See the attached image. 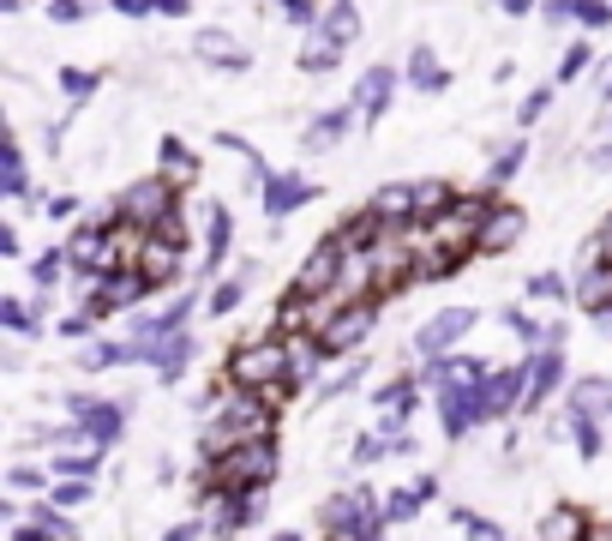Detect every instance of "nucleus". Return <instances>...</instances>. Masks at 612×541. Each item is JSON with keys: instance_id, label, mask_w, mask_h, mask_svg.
I'll return each mask as SVG.
<instances>
[{"instance_id": "nucleus-15", "label": "nucleus", "mask_w": 612, "mask_h": 541, "mask_svg": "<svg viewBox=\"0 0 612 541\" xmlns=\"http://www.w3.org/2000/svg\"><path fill=\"white\" fill-rule=\"evenodd\" d=\"M432 385H439V391H474V385H486V368H481V361H469V355H451V361L432 368Z\"/></svg>"}, {"instance_id": "nucleus-40", "label": "nucleus", "mask_w": 612, "mask_h": 541, "mask_svg": "<svg viewBox=\"0 0 612 541\" xmlns=\"http://www.w3.org/2000/svg\"><path fill=\"white\" fill-rule=\"evenodd\" d=\"M54 500H61V505H79V500H91V481H61V488H54Z\"/></svg>"}, {"instance_id": "nucleus-47", "label": "nucleus", "mask_w": 612, "mask_h": 541, "mask_svg": "<svg viewBox=\"0 0 612 541\" xmlns=\"http://www.w3.org/2000/svg\"><path fill=\"white\" fill-rule=\"evenodd\" d=\"M114 7H121L127 19H144V12H162V0H114Z\"/></svg>"}, {"instance_id": "nucleus-48", "label": "nucleus", "mask_w": 612, "mask_h": 541, "mask_svg": "<svg viewBox=\"0 0 612 541\" xmlns=\"http://www.w3.org/2000/svg\"><path fill=\"white\" fill-rule=\"evenodd\" d=\"M7 481H12V488H42V475H37V470H12Z\"/></svg>"}, {"instance_id": "nucleus-29", "label": "nucleus", "mask_w": 612, "mask_h": 541, "mask_svg": "<svg viewBox=\"0 0 612 541\" xmlns=\"http://www.w3.org/2000/svg\"><path fill=\"white\" fill-rule=\"evenodd\" d=\"M606 295H612V266H594L589 283H582V307H606Z\"/></svg>"}, {"instance_id": "nucleus-12", "label": "nucleus", "mask_w": 612, "mask_h": 541, "mask_svg": "<svg viewBox=\"0 0 612 541\" xmlns=\"http://www.w3.org/2000/svg\"><path fill=\"white\" fill-rule=\"evenodd\" d=\"M307 199H312V187L301 181V174H271V181H264V211H271V217L301 211Z\"/></svg>"}, {"instance_id": "nucleus-25", "label": "nucleus", "mask_w": 612, "mask_h": 541, "mask_svg": "<svg viewBox=\"0 0 612 541\" xmlns=\"http://www.w3.org/2000/svg\"><path fill=\"white\" fill-rule=\"evenodd\" d=\"M372 211L379 217H414V187H384V193L372 199Z\"/></svg>"}, {"instance_id": "nucleus-36", "label": "nucleus", "mask_w": 612, "mask_h": 541, "mask_svg": "<svg viewBox=\"0 0 612 541\" xmlns=\"http://www.w3.org/2000/svg\"><path fill=\"white\" fill-rule=\"evenodd\" d=\"M31 277H37L42 289H54V277H61V253H42L37 266H31Z\"/></svg>"}, {"instance_id": "nucleus-14", "label": "nucleus", "mask_w": 612, "mask_h": 541, "mask_svg": "<svg viewBox=\"0 0 612 541\" xmlns=\"http://www.w3.org/2000/svg\"><path fill=\"white\" fill-rule=\"evenodd\" d=\"M229 421L241 428V440H271V403L259 391H241V403L229 409Z\"/></svg>"}, {"instance_id": "nucleus-20", "label": "nucleus", "mask_w": 612, "mask_h": 541, "mask_svg": "<svg viewBox=\"0 0 612 541\" xmlns=\"http://www.w3.org/2000/svg\"><path fill=\"white\" fill-rule=\"evenodd\" d=\"M349 121H354V109H331V114H319V121H312V133H307V151H331V144L349 133Z\"/></svg>"}, {"instance_id": "nucleus-44", "label": "nucleus", "mask_w": 612, "mask_h": 541, "mask_svg": "<svg viewBox=\"0 0 612 541\" xmlns=\"http://www.w3.org/2000/svg\"><path fill=\"white\" fill-rule=\"evenodd\" d=\"M61 84H67V91H79V97H84V91H97V79H91V72H79V67H67V72H61Z\"/></svg>"}, {"instance_id": "nucleus-39", "label": "nucleus", "mask_w": 612, "mask_h": 541, "mask_svg": "<svg viewBox=\"0 0 612 541\" xmlns=\"http://www.w3.org/2000/svg\"><path fill=\"white\" fill-rule=\"evenodd\" d=\"M576 72H589V49H582V42H576L571 54H564V61H559V79H576Z\"/></svg>"}, {"instance_id": "nucleus-24", "label": "nucleus", "mask_w": 612, "mask_h": 541, "mask_svg": "<svg viewBox=\"0 0 612 541\" xmlns=\"http://www.w3.org/2000/svg\"><path fill=\"white\" fill-rule=\"evenodd\" d=\"M222 253H229V211L211 204V241H204V266H222Z\"/></svg>"}, {"instance_id": "nucleus-26", "label": "nucleus", "mask_w": 612, "mask_h": 541, "mask_svg": "<svg viewBox=\"0 0 612 541\" xmlns=\"http://www.w3.org/2000/svg\"><path fill=\"white\" fill-rule=\"evenodd\" d=\"M439 211H451V187H439V181L414 187V217H439Z\"/></svg>"}, {"instance_id": "nucleus-7", "label": "nucleus", "mask_w": 612, "mask_h": 541, "mask_svg": "<svg viewBox=\"0 0 612 541\" xmlns=\"http://www.w3.org/2000/svg\"><path fill=\"white\" fill-rule=\"evenodd\" d=\"M337 266H342V241L331 236V241H324L319 253H312L307 266H301V277H294V295H301V301L324 295V289H331V277H337Z\"/></svg>"}, {"instance_id": "nucleus-33", "label": "nucleus", "mask_w": 612, "mask_h": 541, "mask_svg": "<svg viewBox=\"0 0 612 541\" xmlns=\"http://www.w3.org/2000/svg\"><path fill=\"white\" fill-rule=\"evenodd\" d=\"M241 301H247V289H241V277H234V283H222L217 295H211V313H234Z\"/></svg>"}, {"instance_id": "nucleus-16", "label": "nucleus", "mask_w": 612, "mask_h": 541, "mask_svg": "<svg viewBox=\"0 0 612 541\" xmlns=\"http://www.w3.org/2000/svg\"><path fill=\"white\" fill-rule=\"evenodd\" d=\"M391 91H397V72H391V67H372L367 79H361V91H354V97H361V114H367V121H379V114H384Z\"/></svg>"}, {"instance_id": "nucleus-37", "label": "nucleus", "mask_w": 612, "mask_h": 541, "mask_svg": "<svg viewBox=\"0 0 612 541\" xmlns=\"http://www.w3.org/2000/svg\"><path fill=\"white\" fill-rule=\"evenodd\" d=\"M522 157H529V144H516V151H504V157H499V163H492V181H511V174H516V163H522Z\"/></svg>"}, {"instance_id": "nucleus-1", "label": "nucleus", "mask_w": 612, "mask_h": 541, "mask_svg": "<svg viewBox=\"0 0 612 541\" xmlns=\"http://www.w3.org/2000/svg\"><path fill=\"white\" fill-rule=\"evenodd\" d=\"M271 475H277V445L271 440H252V445L229 451V458L217 463V481L229 493H252V488H264Z\"/></svg>"}, {"instance_id": "nucleus-45", "label": "nucleus", "mask_w": 612, "mask_h": 541, "mask_svg": "<svg viewBox=\"0 0 612 541\" xmlns=\"http://www.w3.org/2000/svg\"><path fill=\"white\" fill-rule=\"evenodd\" d=\"M54 470H61V475H97V458H61Z\"/></svg>"}, {"instance_id": "nucleus-17", "label": "nucleus", "mask_w": 612, "mask_h": 541, "mask_svg": "<svg viewBox=\"0 0 612 541\" xmlns=\"http://www.w3.org/2000/svg\"><path fill=\"white\" fill-rule=\"evenodd\" d=\"M559 379H564V361L546 349V355L534 361V373H529V398H522V403H529V409H541V403L552 398V391H559Z\"/></svg>"}, {"instance_id": "nucleus-5", "label": "nucleus", "mask_w": 612, "mask_h": 541, "mask_svg": "<svg viewBox=\"0 0 612 541\" xmlns=\"http://www.w3.org/2000/svg\"><path fill=\"white\" fill-rule=\"evenodd\" d=\"M522 229H529V217H522L516 204H492V211H481V229H474V241H481L486 253H504V247L522 241Z\"/></svg>"}, {"instance_id": "nucleus-42", "label": "nucleus", "mask_w": 612, "mask_h": 541, "mask_svg": "<svg viewBox=\"0 0 612 541\" xmlns=\"http://www.w3.org/2000/svg\"><path fill=\"white\" fill-rule=\"evenodd\" d=\"M541 109H546V91H534V97H522V109H516V121L529 127V121H541Z\"/></svg>"}, {"instance_id": "nucleus-2", "label": "nucleus", "mask_w": 612, "mask_h": 541, "mask_svg": "<svg viewBox=\"0 0 612 541\" xmlns=\"http://www.w3.org/2000/svg\"><path fill=\"white\" fill-rule=\"evenodd\" d=\"M289 343H252L234 355V385L241 391H264V385H277V379H289Z\"/></svg>"}, {"instance_id": "nucleus-50", "label": "nucleus", "mask_w": 612, "mask_h": 541, "mask_svg": "<svg viewBox=\"0 0 612 541\" xmlns=\"http://www.w3.org/2000/svg\"><path fill=\"white\" fill-rule=\"evenodd\" d=\"M601 266H612V223L601 229Z\"/></svg>"}, {"instance_id": "nucleus-21", "label": "nucleus", "mask_w": 612, "mask_h": 541, "mask_svg": "<svg viewBox=\"0 0 612 541\" xmlns=\"http://www.w3.org/2000/svg\"><path fill=\"white\" fill-rule=\"evenodd\" d=\"M174 259H181V247H169V241H157V236H144V277L151 283H169V271H174Z\"/></svg>"}, {"instance_id": "nucleus-23", "label": "nucleus", "mask_w": 612, "mask_h": 541, "mask_svg": "<svg viewBox=\"0 0 612 541\" xmlns=\"http://www.w3.org/2000/svg\"><path fill=\"white\" fill-rule=\"evenodd\" d=\"M114 361H139V349L132 343H91V349H79V368H114Z\"/></svg>"}, {"instance_id": "nucleus-30", "label": "nucleus", "mask_w": 612, "mask_h": 541, "mask_svg": "<svg viewBox=\"0 0 612 541\" xmlns=\"http://www.w3.org/2000/svg\"><path fill=\"white\" fill-rule=\"evenodd\" d=\"M247 523H252V505L247 500H229V505L217 511V535H234V530H247Z\"/></svg>"}, {"instance_id": "nucleus-13", "label": "nucleus", "mask_w": 612, "mask_h": 541, "mask_svg": "<svg viewBox=\"0 0 612 541\" xmlns=\"http://www.w3.org/2000/svg\"><path fill=\"white\" fill-rule=\"evenodd\" d=\"M486 415H504L516 398H529V368H504V373H492L486 379Z\"/></svg>"}, {"instance_id": "nucleus-10", "label": "nucleus", "mask_w": 612, "mask_h": 541, "mask_svg": "<svg viewBox=\"0 0 612 541\" xmlns=\"http://www.w3.org/2000/svg\"><path fill=\"white\" fill-rule=\"evenodd\" d=\"M72 409H79V433H84V440H91V445H114V440H121V409H114V403H72Z\"/></svg>"}, {"instance_id": "nucleus-27", "label": "nucleus", "mask_w": 612, "mask_h": 541, "mask_svg": "<svg viewBox=\"0 0 612 541\" xmlns=\"http://www.w3.org/2000/svg\"><path fill=\"white\" fill-rule=\"evenodd\" d=\"M546 541H589V535H582V518H576L571 505H559L546 518Z\"/></svg>"}, {"instance_id": "nucleus-38", "label": "nucleus", "mask_w": 612, "mask_h": 541, "mask_svg": "<svg viewBox=\"0 0 612 541\" xmlns=\"http://www.w3.org/2000/svg\"><path fill=\"white\" fill-rule=\"evenodd\" d=\"M49 19H61V24H79V19H84V0H49Z\"/></svg>"}, {"instance_id": "nucleus-52", "label": "nucleus", "mask_w": 612, "mask_h": 541, "mask_svg": "<svg viewBox=\"0 0 612 541\" xmlns=\"http://www.w3.org/2000/svg\"><path fill=\"white\" fill-rule=\"evenodd\" d=\"M277 541H301V535H277Z\"/></svg>"}, {"instance_id": "nucleus-35", "label": "nucleus", "mask_w": 612, "mask_h": 541, "mask_svg": "<svg viewBox=\"0 0 612 541\" xmlns=\"http://www.w3.org/2000/svg\"><path fill=\"white\" fill-rule=\"evenodd\" d=\"M529 295H541V301H559V295H564V277L541 271V277H534V283H529Z\"/></svg>"}, {"instance_id": "nucleus-9", "label": "nucleus", "mask_w": 612, "mask_h": 541, "mask_svg": "<svg viewBox=\"0 0 612 541\" xmlns=\"http://www.w3.org/2000/svg\"><path fill=\"white\" fill-rule=\"evenodd\" d=\"M109 295H91V319H102V313H114V307H132V301H151V277L144 271H127V277H114V283H102Z\"/></svg>"}, {"instance_id": "nucleus-19", "label": "nucleus", "mask_w": 612, "mask_h": 541, "mask_svg": "<svg viewBox=\"0 0 612 541\" xmlns=\"http://www.w3.org/2000/svg\"><path fill=\"white\" fill-rule=\"evenodd\" d=\"M354 37H361V12H354L349 0H337V7L324 12V42H337V49H349Z\"/></svg>"}, {"instance_id": "nucleus-4", "label": "nucleus", "mask_w": 612, "mask_h": 541, "mask_svg": "<svg viewBox=\"0 0 612 541\" xmlns=\"http://www.w3.org/2000/svg\"><path fill=\"white\" fill-rule=\"evenodd\" d=\"M121 211H127V223H144V236L162 223V217L174 211V193H169V181H139L132 193L121 199Z\"/></svg>"}, {"instance_id": "nucleus-8", "label": "nucleus", "mask_w": 612, "mask_h": 541, "mask_svg": "<svg viewBox=\"0 0 612 541\" xmlns=\"http://www.w3.org/2000/svg\"><path fill=\"white\" fill-rule=\"evenodd\" d=\"M67 259H72L79 271H109V266H114V236H109V229H97V223H84L79 236H72Z\"/></svg>"}, {"instance_id": "nucleus-51", "label": "nucleus", "mask_w": 612, "mask_h": 541, "mask_svg": "<svg viewBox=\"0 0 612 541\" xmlns=\"http://www.w3.org/2000/svg\"><path fill=\"white\" fill-rule=\"evenodd\" d=\"M162 12H169V19H181V12H187V0H162Z\"/></svg>"}, {"instance_id": "nucleus-11", "label": "nucleus", "mask_w": 612, "mask_h": 541, "mask_svg": "<svg viewBox=\"0 0 612 541\" xmlns=\"http://www.w3.org/2000/svg\"><path fill=\"white\" fill-rule=\"evenodd\" d=\"M192 49H199L204 67H222V72H241L247 67V49L229 31H199V37H192Z\"/></svg>"}, {"instance_id": "nucleus-28", "label": "nucleus", "mask_w": 612, "mask_h": 541, "mask_svg": "<svg viewBox=\"0 0 612 541\" xmlns=\"http://www.w3.org/2000/svg\"><path fill=\"white\" fill-rule=\"evenodd\" d=\"M384 530H379V518H354V523H331V541H379Z\"/></svg>"}, {"instance_id": "nucleus-18", "label": "nucleus", "mask_w": 612, "mask_h": 541, "mask_svg": "<svg viewBox=\"0 0 612 541\" xmlns=\"http://www.w3.org/2000/svg\"><path fill=\"white\" fill-rule=\"evenodd\" d=\"M571 409H582V415H612V379H576Z\"/></svg>"}, {"instance_id": "nucleus-34", "label": "nucleus", "mask_w": 612, "mask_h": 541, "mask_svg": "<svg viewBox=\"0 0 612 541\" xmlns=\"http://www.w3.org/2000/svg\"><path fill=\"white\" fill-rule=\"evenodd\" d=\"M414 511H421V493H391V505H384V518H414Z\"/></svg>"}, {"instance_id": "nucleus-46", "label": "nucleus", "mask_w": 612, "mask_h": 541, "mask_svg": "<svg viewBox=\"0 0 612 541\" xmlns=\"http://www.w3.org/2000/svg\"><path fill=\"white\" fill-rule=\"evenodd\" d=\"M0 319H7V325H12V331H31V313H24V307H19V301H7V307H0Z\"/></svg>"}, {"instance_id": "nucleus-31", "label": "nucleus", "mask_w": 612, "mask_h": 541, "mask_svg": "<svg viewBox=\"0 0 612 541\" xmlns=\"http://www.w3.org/2000/svg\"><path fill=\"white\" fill-rule=\"evenodd\" d=\"M337 61H342V49H337V42H312V49L301 54V67H307V72H331Z\"/></svg>"}, {"instance_id": "nucleus-22", "label": "nucleus", "mask_w": 612, "mask_h": 541, "mask_svg": "<svg viewBox=\"0 0 612 541\" xmlns=\"http://www.w3.org/2000/svg\"><path fill=\"white\" fill-rule=\"evenodd\" d=\"M162 181H199V163L187 157L181 139H162Z\"/></svg>"}, {"instance_id": "nucleus-3", "label": "nucleus", "mask_w": 612, "mask_h": 541, "mask_svg": "<svg viewBox=\"0 0 612 541\" xmlns=\"http://www.w3.org/2000/svg\"><path fill=\"white\" fill-rule=\"evenodd\" d=\"M372 319H379V307H372V301H349V307H342V313L331 319V325H324L319 349H324V355H337V349H354V343H361L367 331H372Z\"/></svg>"}, {"instance_id": "nucleus-6", "label": "nucleus", "mask_w": 612, "mask_h": 541, "mask_svg": "<svg viewBox=\"0 0 612 541\" xmlns=\"http://www.w3.org/2000/svg\"><path fill=\"white\" fill-rule=\"evenodd\" d=\"M469 325H474V313H469V307H444V313H432L427 325H421L414 349H421V355H444V349H451Z\"/></svg>"}, {"instance_id": "nucleus-41", "label": "nucleus", "mask_w": 612, "mask_h": 541, "mask_svg": "<svg viewBox=\"0 0 612 541\" xmlns=\"http://www.w3.org/2000/svg\"><path fill=\"white\" fill-rule=\"evenodd\" d=\"M282 7V19H294V24H312L319 12H312V0H277Z\"/></svg>"}, {"instance_id": "nucleus-49", "label": "nucleus", "mask_w": 612, "mask_h": 541, "mask_svg": "<svg viewBox=\"0 0 612 541\" xmlns=\"http://www.w3.org/2000/svg\"><path fill=\"white\" fill-rule=\"evenodd\" d=\"M499 7H504V12H511V19H522V12H529V7H534V0H499Z\"/></svg>"}, {"instance_id": "nucleus-43", "label": "nucleus", "mask_w": 612, "mask_h": 541, "mask_svg": "<svg viewBox=\"0 0 612 541\" xmlns=\"http://www.w3.org/2000/svg\"><path fill=\"white\" fill-rule=\"evenodd\" d=\"M19 541H61V530H54V523H24V530H19Z\"/></svg>"}, {"instance_id": "nucleus-32", "label": "nucleus", "mask_w": 612, "mask_h": 541, "mask_svg": "<svg viewBox=\"0 0 612 541\" xmlns=\"http://www.w3.org/2000/svg\"><path fill=\"white\" fill-rule=\"evenodd\" d=\"M457 523L469 530V541H504L499 523H486V518H474V511H457Z\"/></svg>"}]
</instances>
